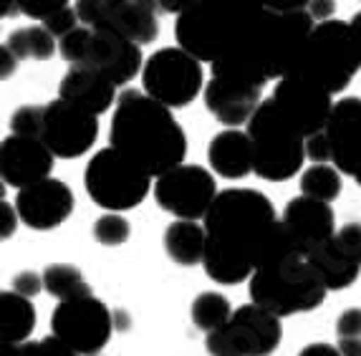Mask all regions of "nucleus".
<instances>
[{
	"label": "nucleus",
	"mask_w": 361,
	"mask_h": 356,
	"mask_svg": "<svg viewBox=\"0 0 361 356\" xmlns=\"http://www.w3.org/2000/svg\"><path fill=\"white\" fill-rule=\"evenodd\" d=\"M338 338H361V308H346L336 321Z\"/></svg>",
	"instance_id": "4c0bfd02"
},
{
	"label": "nucleus",
	"mask_w": 361,
	"mask_h": 356,
	"mask_svg": "<svg viewBox=\"0 0 361 356\" xmlns=\"http://www.w3.org/2000/svg\"><path fill=\"white\" fill-rule=\"evenodd\" d=\"M81 25L104 28L137 46H149L159 38L157 3L147 0H81L76 3Z\"/></svg>",
	"instance_id": "9b49d317"
},
{
	"label": "nucleus",
	"mask_w": 361,
	"mask_h": 356,
	"mask_svg": "<svg viewBox=\"0 0 361 356\" xmlns=\"http://www.w3.org/2000/svg\"><path fill=\"white\" fill-rule=\"evenodd\" d=\"M349 25H351V36H354V43H356V51H359V59H361V11L349 20Z\"/></svg>",
	"instance_id": "37998d69"
},
{
	"label": "nucleus",
	"mask_w": 361,
	"mask_h": 356,
	"mask_svg": "<svg viewBox=\"0 0 361 356\" xmlns=\"http://www.w3.org/2000/svg\"><path fill=\"white\" fill-rule=\"evenodd\" d=\"M114 331V316L97 296L59 303L51 316V336L76 356H97Z\"/></svg>",
	"instance_id": "9d476101"
},
{
	"label": "nucleus",
	"mask_w": 361,
	"mask_h": 356,
	"mask_svg": "<svg viewBox=\"0 0 361 356\" xmlns=\"http://www.w3.org/2000/svg\"><path fill=\"white\" fill-rule=\"evenodd\" d=\"M331 147V164L341 175L354 177L361 185V99L346 97L334 104L331 119L326 124Z\"/></svg>",
	"instance_id": "2eb2a0df"
},
{
	"label": "nucleus",
	"mask_w": 361,
	"mask_h": 356,
	"mask_svg": "<svg viewBox=\"0 0 361 356\" xmlns=\"http://www.w3.org/2000/svg\"><path fill=\"white\" fill-rule=\"evenodd\" d=\"M247 290L255 306L265 308L278 319L313 311L329 293L319 273L301 253H290L255 271L247 281Z\"/></svg>",
	"instance_id": "20e7f679"
},
{
	"label": "nucleus",
	"mask_w": 361,
	"mask_h": 356,
	"mask_svg": "<svg viewBox=\"0 0 361 356\" xmlns=\"http://www.w3.org/2000/svg\"><path fill=\"white\" fill-rule=\"evenodd\" d=\"M11 134L16 137H28V139H41V127H43V106L38 104H25L11 114Z\"/></svg>",
	"instance_id": "7c9ffc66"
},
{
	"label": "nucleus",
	"mask_w": 361,
	"mask_h": 356,
	"mask_svg": "<svg viewBox=\"0 0 361 356\" xmlns=\"http://www.w3.org/2000/svg\"><path fill=\"white\" fill-rule=\"evenodd\" d=\"M207 159H210L212 172H217L225 180H243L253 172V139L240 129H225L215 134L207 147Z\"/></svg>",
	"instance_id": "4be33fe9"
},
{
	"label": "nucleus",
	"mask_w": 361,
	"mask_h": 356,
	"mask_svg": "<svg viewBox=\"0 0 361 356\" xmlns=\"http://www.w3.org/2000/svg\"><path fill=\"white\" fill-rule=\"evenodd\" d=\"M283 223L286 233H288L290 243L301 255H308L316 245L331 240L336 235V218H334V207L311 200L306 195L290 200L283 210Z\"/></svg>",
	"instance_id": "a211bd4d"
},
{
	"label": "nucleus",
	"mask_w": 361,
	"mask_h": 356,
	"mask_svg": "<svg viewBox=\"0 0 361 356\" xmlns=\"http://www.w3.org/2000/svg\"><path fill=\"white\" fill-rule=\"evenodd\" d=\"M68 3L66 0H18L20 13H25L28 18H36L41 23H46L49 18H54L56 13L63 11Z\"/></svg>",
	"instance_id": "473e14b6"
},
{
	"label": "nucleus",
	"mask_w": 361,
	"mask_h": 356,
	"mask_svg": "<svg viewBox=\"0 0 361 356\" xmlns=\"http://www.w3.org/2000/svg\"><path fill=\"white\" fill-rule=\"evenodd\" d=\"M202 81V63L180 46L154 51L142 71V91L167 109H182L192 104L205 89Z\"/></svg>",
	"instance_id": "1a4fd4ad"
},
{
	"label": "nucleus",
	"mask_w": 361,
	"mask_h": 356,
	"mask_svg": "<svg viewBox=\"0 0 361 356\" xmlns=\"http://www.w3.org/2000/svg\"><path fill=\"white\" fill-rule=\"evenodd\" d=\"M99 139V116L86 114L71 104L54 99L43 104L41 142L46 149L61 159L84 157Z\"/></svg>",
	"instance_id": "4468645a"
},
{
	"label": "nucleus",
	"mask_w": 361,
	"mask_h": 356,
	"mask_svg": "<svg viewBox=\"0 0 361 356\" xmlns=\"http://www.w3.org/2000/svg\"><path fill=\"white\" fill-rule=\"evenodd\" d=\"M245 132L253 139V172L260 180L286 182L301 172L306 159V139L286 121L271 97L260 104Z\"/></svg>",
	"instance_id": "0eeeda50"
},
{
	"label": "nucleus",
	"mask_w": 361,
	"mask_h": 356,
	"mask_svg": "<svg viewBox=\"0 0 361 356\" xmlns=\"http://www.w3.org/2000/svg\"><path fill=\"white\" fill-rule=\"evenodd\" d=\"M61 59L71 68H89L114 86H127L139 71H145L142 46L104 28L78 25L73 33L59 41Z\"/></svg>",
	"instance_id": "39448f33"
},
{
	"label": "nucleus",
	"mask_w": 361,
	"mask_h": 356,
	"mask_svg": "<svg viewBox=\"0 0 361 356\" xmlns=\"http://www.w3.org/2000/svg\"><path fill=\"white\" fill-rule=\"evenodd\" d=\"M263 102L265 99L260 97L258 86H245L230 79H217V76H212L210 84L205 86L207 111L230 129L250 124Z\"/></svg>",
	"instance_id": "aec40b11"
},
{
	"label": "nucleus",
	"mask_w": 361,
	"mask_h": 356,
	"mask_svg": "<svg viewBox=\"0 0 361 356\" xmlns=\"http://www.w3.org/2000/svg\"><path fill=\"white\" fill-rule=\"evenodd\" d=\"M3 49L11 51L18 61H23V59L46 61L56 54L59 41H56L43 25H28V28L13 30L11 36L6 38V43H3Z\"/></svg>",
	"instance_id": "bb28decb"
},
{
	"label": "nucleus",
	"mask_w": 361,
	"mask_h": 356,
	"mask_svg": "<svg viewBox=\"0 0 361 356\" xmlns=\"http://www.w3.org/2000/svg\"><path fill=\"white\" fill-rule=\"evenodd\" d=\"M0 218H3V230H0V235H3V240H8V238L16 233L18 210H16V207H11L8 202H3V205H0Z\"/></svg>",
	"instance_id": "58836bf2"
},
{
	"label": "nucleus",
	"mask_w": 361,
	"mask_h": 356,
	"mask_svg": "<svg viewBox=\"0 0 361 356\" xmlns=\"http://www.w3.org/2000/svg\"><path fill=\"white\" fill-rule=\"evenodd\" d=\"M271 99L276 102L278 111L286 116V121L303 139L324 132L329 119H331L334 104H336L329 91L308 81L301 73H290V76L278 81Z\"/></svg>",
	"instance_id": "ddd939ff"
},
{
	"label": "nucleus",
	"mask_w": 361,
	"mask_h": 356,
	"mask_svg": "<svg viewBox=\"0 0 361 356\" xmlns=\"http://www.w3.org/2000/svg\"><path fill=\"white\" fill-rule=\"evenodd\" d=\"M78 25H81V20H78L76 8L66 6L63 11L56 13L54 18L46 20V23H43V28L49 30V33L56 38V41H61V38H66L68 33H73V30H76Z\"/></svg>",
	"instance_id": "2f4dec72"
},
{
	"label": "nucleus",
	"mask_w": 361,
	"mask_h": 356,
	"mask_svg": "<svg viewBox=\"0 0 361 356\" xmlns=\"http://www.w3.org/2000/svg\"><path fill=\"white\" fill-rule=\"evenodd\" d=\"M94 240L102 243L106 247H116V245H124L132 235V228H129V220L121 218L119 212H106L102 218L94 223Z\"/></svg>",
	"instance_id": "c756f323"
},
{
	"label": "nucleus",
	"mask_w": 361,
	"mask_h": 356,
	"mask_svg": "<svg viewBox=\"0 0 361 356\" xmlns=\"http://www.w3.org/2000/svg\"><path fill=\"white\" fill-rule=\"evenodd\" d=\"M265 6L260 3H202L190 0L177 16V46L200 63H217L247 38L260 20Z\"/></svg>",
	"instance_id": "7ed1b4c3"
},
{
	"label": "nucleus",
	"mask_w": 361,
	"mask_h": 356,
	"mask_svg": "<svg viewBox=\"0 0 361 356\" xmlns=\"http://www.w3.org/2000/svg\"><path fill=\"white\" fill-rule=\"evenodd\" d=\"M341 356H361V338H338Z\"/></svg>",
	"instance_id": "a19ab883"
},
{
	"label": "nucleus",
	"mask_w": 361,
	"mask_h": 356,
	"mask_svg": "<svg viewBox=\"0 0 361 356\" xmlns=\"http://www.w3.org/2000/svg\"><path fill=\"white\" fill-rule=\"evenodd\" d=\"M336 245L354 260L356 266H361V223H349L338 228Z\"/></svg>",
	"instance_id": "72a5a7b5"
},
{
	"label": "nucleus",
	"mask_w": 361,
	"mask_h": 356,
	"mask_svg": "<svg viewBox=\"0 0 361 356\" xmlns=\"http://www.w3.org/2000/svg\"><path fill=\"white\" fill-rule=\"evenodd\" d=\"M36 329V308L30 298H23L13 290L0 293V344H28Z\"/></svg>",
	"instance_id": "393cba45"
},
{
	"label": "nucleus",
	"mask_w": 361,
	"mask_h": 356,
	"mask_svg": "<svg viewBox=\"0 0 361 356\" xmlns=\"http://www.w3.org/2000/svg\"><path fill=\"white\" fill-rule=\"evenodd\" d=\"M306 157L311 159L313 164H331V147H329L326 129L306 139Z\"/></svg>",
	"instance_id": "e433bc0d"
},
{
	"label": "nucleus",
	"mask_w": 361,
	"mask_h": 356,
	"mask_svg": "<svg viewBox=\"0 0 361 356\" xmlns=\"http://www.w3.org/2000/svg\"><path fill=\"white\" fill-rule=\"evenodd\" d=\"M43 290L51 293L59 303L94 296L91 286L86 283V278L71 263H54V266L46 268L43 271Z\"/></svg>",
	"instance_id": "a878e982"
},
{
	"label": "nucleus",
	"mask_w": 361,
	"mask_h": 356,
	"mask_svg": "<svg viewBox=\"0 0 361 356\" xmlns=\"http://www.w3.org/2000/svg\"><path fill=\"white\" fill-rule=\"evenodd\" d=\"M0 56H3V79H8L13 71H16V66H18V59L11 54V51H0Z\"/></svg>",
	"instance_id": "79ce46f5"
},
{
	"label": "nucleus",
	"mask_w": 361,
	"mask_h": 356,
	"mask_svg": "<svg viewBox=\"0 0 361 356\" xmlns=\"http://www.w3.org/2000/svg\"><path fill=\"white\" fill-rule=\"evenodd\" d=\"M59 99L94 116H102L111 109V104L119 102L116 86L89 68H68V73L61 79Z\"/></svg>",
	"instance_id": "412c9836"
},
{
	"label": "nucleus",
	"mask_w": 361,
	"mask_h": 356,
	"mask_svg": "<svg viewBox=\"0 0 361 356\" xmlns=\"http://www.w3.org/2000/svg\"><path fill=\"white\" fill-rule=\"evenodd\" d=\"M225 329L243 356H271L283 338L281 319L255 303L235 308L233 319Z\"/></svg>",
	"instance_id": "6ab92c4d"
},
{
	"label": "nucleus",
	"mask_w": 361,
	"mask_h": 356,
	"mask_svg": "<svg viewBox=\"0 0 361 356\" xmlns=\"http://www.w3.org/2000/svg\"><path fill=\"white\" fill-rule=\"evenodd\" d=\"M192 324L197 329H202L205 333H212L217 329H225L233 319V306L223 293H215V290H207V293H200L192 301Z\"/></svg>",
	"instance_id": "cd10ccee"
},
{
	"label": "nucleus",
	"mask_w": 361,
	"mask_h": 356,
	"mask_svg": "<svg viewBox=\"0 0 361 356\" xmlns=\"http://www.w3.org/2000/svg\"><path fill=\"white\" fill-rule=\"evenodd\" d=\"M359 68L361 59L351 36V25L346 20L331 18L316 23L293 73L306 76L334 97L351 84Z\"/></svg>",
	"instance_id": "423d86ee"
},
{
	"label": "nucleus",
	"mask_w": 361,
	"mask_h": 356,
	"mask_svg": "<svg viewBox=\"0 0 361 356\" xmlns=\"http://www.w3.org/2000/svg\"><path fill=\"white\" fill-rule=\"evenodd\" d=\"M54 169V154L46 149L41 139L28 137H11L3 139L0 145V177L8 188L25 190L30 185L49 180Z\"/></svg>",
	"instance_id": "dca6fc26"
},
{
	"label": "nucleus",
	"mask_w": 361,
	"mask_h": 356,
	"mask_svg": "<svg viewBox=\"0 0 361 356\" xmlns=\"http://www.w3.org/2000/svg\"><path fill=\"white\" fill-rule=\"evenodd\" d=\"M217 182L212 172L200 164H180L154 182V200L164 212L177 220H205L217 197Z\"/></svg>",
	"instance_id": "f8f14e48"
},
{
	"label": "nucleus",
	"mask_w": 361,
	"mask_h": 356,
	"mask_svg": "<svg viewBox=\"0 0 361 356\" xmlns=\"http://www.w3.org/2000/svg\"><path fill=\"white\" fill-rule=\"evenodd\" d=\"M84 188L89 197L106 212L132 210L145 202L149 190H154L145 169H139L114 147H106L91 157L84 172Z\"/></svg>",
	"instance_id": "6e6552de"
},
{
	"label": "nucleus",
	"mask_w": 361,
	"mask_h": 356,
	"mask_svg": "<svg viewBox=\"0 0 361 356\" xmlns=\"http://www.w3.org/2000/svg\"><path fill=\"white\" fill-rule=\"evenodd\" d=\"M207 230L192 220H175L164 230V253L175 260L177 266L192 268L205 260Z\"/></svg>",
	"instance_id": "b1692460"
},
{
	"label": "nucleus",
	"mask_w": 361,
	"mask_h": 356,
	"mask_svg": "<svg viewBox=\"0 0 361 356\" xmlns=\"http://www.w3.org/2000/svg\"><path fill=\"white\" fill-rule=\"evenodd\" d=\"M18 218L33 230H54L66 223L73 212V192L66 182L49 180L20 190L16 197Z\"/></svg>",
	"instance_id": "f3484780"
},
{
	"label": "nucleus",
	"mask_w": 361,
	"mask_h": 356,
	"mask_svg": "<svg viewBox=\"0 0 361 356\" xmlns=\"http://www.w3.org/2000/svg\"><path fill=\"white\" fill-rule=\"evenodd\" d=\"M202 225L207 230L202 266L207 278L220 286L250 281L255 271L298 253L273 202L258 190L220 192Z\"/></svg>",
	"instance_id": "f257e3e1"
},
{
	"label": "nucleus",
	"mask_w": 361,
	"mask_h": 356,
	"mask_svg": "<svg viewBox=\"0 0 361 356\" xmlns=\"http://www.w3.org/2000/svg\"><path fill=\"white\" fill-rule=\"evenodd\" d=\"M205 349L210 356H243L238 351V346H235V341L230 338L228 329H217V331L207 333Z\"/></svg>",
	"instance_id": "f704fd0d"
},
{
	"label": "nucleus",
	"mask_w": 361,
	"mask_h": 356,
	"mask_svg": "<svg viewBox=\"0 0 361 356\" xmlns=\"http://www.w3.org/2000/svg\"><path fill=\"white\" fill-rule=\"evenodd\" d=\"M301 192L311 200L331 205L341 195V172L334 164H313L301 175Z\"/></svg>",
	"instance_id": "c85d7f7f"
},
{
	"label": "nucleus",
	"mask_w": 361,
	"mask_h": 356,
	"mask_svg": "<svg viewBox=\"0 0 361 356\" xmlns=\"http://www.w3.org/2000/svg\"><path fill=\"white\" fill-rule=\"evenodd\" d=\"M306 260L313 266V271L319 273V278L329 290L349 288L361 273V266H356L354 260L336 245V235L313 247L306 255Z\"/></svg>",
	"instance_id": "5701e85b"
},
{
	"label": "nucleus",
	"mask_w": 361,
	"mask_h": 356,
	"mask_svg": "<svg viewBox=\"0 0 361 356\" xmlns=\"http://www.w3.org/2000/svg\"><path fill=\"white\" fill-rule=\"evenodd\" d=\"M109 147H114L149 177H162L185 164L187 137L172 109L162 106L145 91L127 89L111 114Z\"/></svg>",
	"instance_id": "f03ea898"
},
{
	"label": "nucleus",
	"mask_w": 361,
	"mask_h": 356,
	"mask_svg": "<svg viewBox=\"0 0 361 356\" xmlns=\"http://www.w3.org/2000/svg\"><path fill=\"white\" fill-rule=\"evenodd\" d=\"M298 356H341V351H338V346L319 341V344H308Z\"/></svg>",
	"instance_id": "ea45409f"
},
{
	"label": "nucleus",
	"mask_w": 361,
	"mask_h": 356,
	"mask_svg": "<svg viewBox=\"0 0 361 356\" xmlns=\"http://www.w3.org/2000/svg\"><path fill=\"white\" fill-rule=\"evenodd\" d=\"M11 290L13 293H18V296H23V298L38 296V293L43 290V276H38V273H33V271L18 273V276L11 281Z\"/></svg>",
	"instance_id": "c9c22d12"
}]
</instances>
